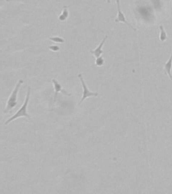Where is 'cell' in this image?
<instances>
[{
    "label": "cell",
    "mask_w": 172,
    "mask_h": 194,
    "mask_svg": "<svg viewBox=\"0 0 172 194\" xmlns=\"http://www.w3.org/2000/svg\"><path fill=\"white\" fill-rule=\"evenodd\" d=\"M31 87L28 88V91H27V95H26V97L25 99V101L24 102L23 105L21 108L16 113H15L12 117H11L10 118L5 121V125H8V124L10 123L11 121H12L15 119H18V118L21 117H25L28 118V119L31 120V117L29 116L28 113H27V106H28V102H29V99H30V95H31Z\"/></svg>",
    "instance_id": "6da1fadb"
},
{
    "label": "cell",
    "mask_w": 172,
    "mask_h": 194,
    "mask_svg": "<svg viewBox=\"0 0 172 194\" xmlns=\"http://www.w3.org/2000/svg\"><path fill=\"white\" fill-rule=\"evenodd\" d=\"M24 83V81L22 80H20L18 82L17 84L15 86V89H14V90L11 92L10 96L9 97V99L7 101V104H6V107H5V109L3 111L4 113H11V110L14 108L16 107L18 102H17V96H18V93L19 92V89L21 85Z\"/></svg>",
    "instance_id": "7a4b0ae2"
},
{
    "label": "cell",
    "mask_w": 172,
    "mask_h": 194,
    "mask_svg": "<svg viewBox=\"0 0 172 194\" xmlns=\"http://www.w3.org/2000/svg\"><path fill=\"white\" fill-rule=\"evenodd\" d=\"M78 77H79V78H80V80L81 82V85H82V87H83V96H82V97H81V99L80 103L78 104V105H80L81 103H82L84 101H85L86 99L89 98V97L98 96V92H91V91H90L88 89H87V87L86 86L85 82H84V80H83V77H82V75H81V74H78Z\"/></svg>",
    "instance_id": "3957f363"
},
{
    "label": "cell",
    "mask_w": 172,
    "mask_h": 194,
    "mask_svg": "<svg viewBox=\"0 0 172 194\" xmlns=\"http://www.w3.org/2000/svg\"><path fill=\"white\" fill-rule=\"evenodd\" d=\"M116 5H117V10H118V15L117 17L115 19V22H123L125 23L126 25L128 26L130 28H132L135 31H136V29L132 26L131 24L128 22L126 20V18L125 14L122 13V12L121 11V8H120V0H116Z\"/></svg>",
    "instance_id": "277c9868"
},
{
    "label": "cell",
    "mask_w": 172,
    "mask_h": 194,
    "mask_svg": "<svg viewBox=\"0 0 172 194\" xmlns=\"http://www.w3.org/2000/svg\"><path fill=\"white\" fill-rule=\"evenodd\" d=\"M52 81H53V84H54V89H55V97H54V102H55L56 99H57V94H58V92H62L63 95H65L66 96H71V94L69 93L65 90L63 89L61 85L58 82L55 80V79H53Z\"/></svg>",
    "instance_id": "5b68a950"
},
{
    "label": "cell",
    "mask_w": 172,
    "mask_h": 194,
    "mask_svg": "<svg viewBox=\"0 0 172 194\" xmlns=\"http://www.w3.org/2000/svg\"><path fill=\"white\" fill-rule=\"evenodd\" d=\"M107 38H108V36H105V37L103 38V40L102 41V42H100V44L98 45V47L97 48H95L94 50L89 51L90 53H92V55H93L96 58H98V57H100L101 55L104 53L103 50H102V47L104 46V45L105 43V41H106Z\"/></svg>",
    "instance_id": "8992f818"
},
{
    "label": "cell",
    "mask_w": 172,
    "mask_h": 194,
    "mask_svg": "<svg viewBox=\"0 0 172 194\" xmlns=\"http://www.w3.org/2000/svg\"><path fill=\"white\" fill-rule=\"evenodd\" d=\"M165 70L168 75L169 78H170V80L172 81V74H171V68H172V53L170 57V59L167 62L165 63L164 65Z\"/></svg>",
    "instance_id": "52a82bcc"
},
{
    "label": "cell",
    "mask_w": 172,
    "mask_h": 194,
    "mask_svg": "<svg viewBox=\"0 0 172 194\" xmlns=\"http://www.w3.org/2000/svg\"><path fill=\"white\" fill-rule=\"evenodd\" d=\"M68 16H69V12L67 10V6L65 5L64 7H63V10L62 14L60 15L59 17V20L60 21H61V22H63V21H65L67 19Z\"/></svg>",
    "instance_id": "ba28073f"
},
{
    "label": "cell",
    "mask_w": 172,
    "mask_h": 194,
    "mask_svg": "<svg viewBox=\"0 0 172 194\" xmlns=\"http://www.w3.org/2000/svg\"><path fill=\"white\" fill-rule=\"evenodd\" d=\"M159 30H160V34H159V40L161 42H164L166 41V39L167 38V35L166 32L165 31L164 26L162 25L159 26Z\"/></svg>",
    "instance_id": "9c48e42d"
},
{
    "label": "cell",
    "mask_w": 172,
    "mask_h": 194,
    "mask_svg": "<svg viewBox=\"0 0 172 194\" xmlns=\"http://www.w3.org/2000/svg\"><path fill=\"white\" fill-rule=\"evenodd\" d=\"M49 39L50 41L57 42V43H64L65 42L64 39L61 37H59V36H53V37H50Z\"/></svg>",
    "instance_id": "30bf717a"
},
{
    "label": "cell",
    "mask_w": 172,
    "mask_h": 194,
    "mask_svg": "<svg viewBox=\"0 0 172 194\" xmlns=\"http://www.w3.org/2000/svg\"><path fill=\"white\" fill-rule=\"evenodd\" d=\"M96 65L97 66H102L104 65V57L102 56H100L98 57V58H96Z\"/></svg>",
    "instance_id": "8fae6325"
},
{
    "label": "cell",
    "mask_w": 172,
    "mask_h": 194,
    "mask_svg": "<svg viewBox=\"0 0 172 194\" xmlns=\"http://www.w3.org/2000/svg\"><path fill=\"white\" fill-rule=\"evenodd\" d=\"M49 48L53 51H58L60 50V47L57 45H51L49 47Z\"/></svg>",
    "instance_id": "7c38bea8"
},
{
    "label": "cell",
    "mask_w": 172,
    "mask_h": 194,
    "mask_svg": "<svg viewBox=\"0 0 172 194\" xmlns=\"http://www.w3.org/2000/svg\"><path fill=\"white\" fill-rule=\"evenodd\" d=\"M106 1H107L108 4H110V0H106Z\"/></svg>",
    "instance_id": "4fadbf2b"
}]
</instances>
